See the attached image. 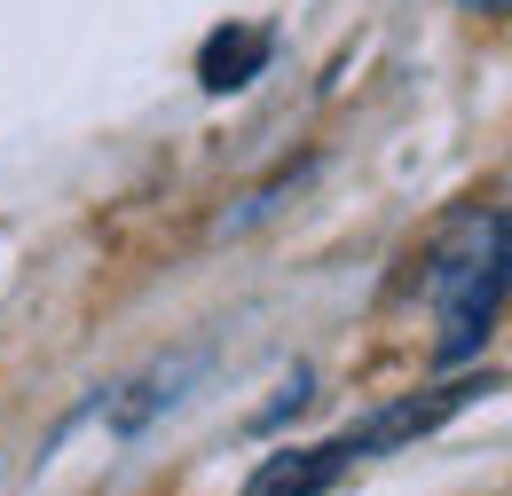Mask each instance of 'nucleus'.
Wrapping results in <instances>:
<instances>
[{
  "label": "nucleus",
  "instance_id": "obj_1",
  "mask_svg": "<svg viewBox=\"0 0 512 496\" xmlns=\"http://www.w3.org/2000/svg\"><path fill=\"white\" fill-rule=\"evenodd\" d=\"M426 300L442 315V339H434L442 363H465L497 331V315H505V213L497 205H473L426 252Z\"/></svg>",
  "mask_w": 512,
  "mask_h": 496
},
{
  "label": "nucleus",
  "instance_id": "obj_2",
  "mask_svg": "<svg viewBox=\"0 0 512 496\" xmlns=\"http://www.w3.org/2000/svg\"><path fill=\"white\" fill-rule=\"evenodd\" d=\"M347 465H363L355 457V441H316V449H284V457H268L253 481H245V496H323Z\"/></svg>",
  "mask_w": 512,
  "mask_h": 496
},
{
  "label": "nucleus",
  "instance_id": "obj_3",
  "mask_svg": "<svg viewBox=\"0 0 512 496\" xmlns=\"http://www.w3.org/2000/svg\"><path fill=\"white\" fill-rule=\"evenodd\" d=\"M473 394H489V378L481 386H442V394H426V402H394L386 418H371V426H355V457H371V449H394V441H410V434H434L449 410H465Z\"/></svg>",
  "mask_w": 512,
  "mask_h": 496
},
{
  "label": "nucleus",
  "instance_id": "obj_4",
  "mask_svg": "<svg viewBox=\"0 0 512 496\" xmlns=\"http://www.w3.org/2000/svg\"><path fill=\"white\" fill-rule=\"evenodd\" d=\"M260 63H268V32H213L197 71H205V87H213V95H229V87H245V79H253Z\"/></svg>",
  "mask_w": 512,
  "mask_h": 496
},
{
  "label": "nucleus",
  "instance_id": "obj_5",
  "mask_svg": "<svg viewBox=\"0 0 512 496\" xmlns=\"http://www.w3.org/2000/svg\"><path fill=\"white\" fill-rule=\"evenodd\" d=\"M481 8H489V16H497V8H505V0H481Z\"/></svg>",
  "mask_w": 512,
  "mask_h": 496
}]
</instances>
